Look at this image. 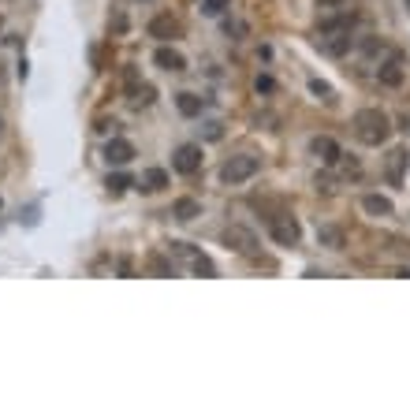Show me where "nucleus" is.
Wrapping results in <instances>:
<instances>
[{"label":"nucleus","instance_id":"obj_2","mask_svg":"<svg viewBox=\"0 0 410 410\" xmlns=\"http://www.w3.org/2000/svg\"><path fill=\"white\" fill-rule=\"evenodd\" d=\"M258 171H261V161H258V157L239 153V157H228V161L220 164V179H224V183H231V187H239V183L254 179Z\"/></svg>","mask_w":410,"mask_h":410},{"label":"nucleus","instance_id":"obj_12","mask_svg":"<svg viewBox=\"0 0 410 410\" xmlns=\"http://www.w3.org/2000/svg\"><path fill=\"white\" fill-rule=\"evenodd\" d=\"M153 64L161 71H187V56L176 52V49H168V45H161V49L153 52Z\"/></svg>","mask_w":410,"mask_h":410},{"label":"nucleus","instance_id":"obj_26","mask_svg":"<svg viewBox=\"0 0 410 410\" xmlns=\"http://www.w3.org/2000/svg\"><path fill=\"white\" fill-rule=\"evenodd\" d=\"M343 161V157H339ZM343 171H347V176H358V161H343Z\"/></svg>","mask_w":410,"mask_h":410},{"label":"nucleus","instance_id":"obj_27","mask_svg":"<svg viewBox=\"0 0 410 410\" xmlns=\"http://www.w3.org/2000/svg\"><path fill=\"white\" fill-rule=\"evenodd\" d=\"M403 4H406V11H410V0H403Z\"/></svg>","mask_w":410,"mask_h":410},{"label":"nucleus","instance_id":"obj_24","mask_svg":"<svg viewBox=\"0 0 410 410\" xmlns=\"http://www.w3.org/2000/svg\"><path fill=\"white\" fill-rule=\"evenodd\" d=\"M254 86H258V94H272V78H265V75H261Z\"/></svg>","mask_w":410,"mask_h":410},{"label":"nucleus","instance_id":"obj_17","mask_svg":"<svg viewBox=\"0 0 410 410\" xmlns=\"http://www.w3.org/2000/svg\"><path fill=\"white\" fill-rule=\"evenodd\" d=\"M171 217L176 220H194V217H202V202H198V198H179L176 205H171Z\"/></svg>","mask_w":410,"mask_h":410},{"label":"nucleus","instance_id":"obj_28","mask_svg":"<svg viewBox=\"0 0 410 410\" xmlns=\"http://www.w3.org/2000/svg\"><path fill=\"white\" fill-rule=\"evenodd\" d=\"M406 135H410V120H406Z\"/></svg>","mask_w":410,"mask_h":410},{"label":"nucleus","instance_id":"obj_8","mask_svg":"<svg viewBox=\"0 0 410 410\" xmlns=\"http://www.w3.org/2000/svg\"><path fill=\"white\" fill-rule=\"evenodd\" d=\"M310 153H313L321 164H339V157H343L339 142H336V138H328V135H317V138H310Z\"/></svg>","mask_w":410,"mask_h":410},{"label":"nucleus","instance_id":"obj_11","mask_svg":"<svg viewBox=\"0 0 410 410\" xmlns=\"http://www.w3.org/2000/svg\"><path fill=\"white\" fill-rule=\"evenodd\" d=\"M104 161L116 164V168L131 164V161H135V145H131L127 138H112L109 145H104Z\"/></svg>","mask_w":410,"mask_h":410},{"label":"nucleus","instance_id":"obj_10","mask_svg":"<svg viewBox=\"0 0 410 410\" xmlns=\"http://www.w3.org/2000/svg\"><path fill=\"white\" fill-rule=\"evenodd\" d=\"M354 23H358V16L354 11H332V16H325L321 26H317V34H343V30H354Z\"/></svg>","mask_w":410,"mask_h":410},{"label":"nucleus","instance_id":"obj_18","mask_svg":"<svg viewBox=\"0 0 410 410\" xmlns=\"http://www.w3.org/2000/svg\"><path fill=\"white\" fill-rule=\"evenodd\" d=\"M176 109H179L183 116H202L205 97H198V94H191V90H183V94H176Z\"/></svg>","mask_w":410,"mask_h":410},{"label":"nucleus","instance_id":"obj_9","mask_svg":"<svg viewBox=\"0 0 410 410\" xmlns=\"http://www.w3.org/2000/svg\"><path fill=\"white\" fill-rule=\"evenodd\" d=\"M145 30H150V37H157V42H171V37L183 34V23L176 16H157V19H150Z\"/></svg>","mask_w":410,"mask_h":410},{"label":"nucleus","instance_id":"obj_19","mask_svg":"<svg viewBox=\"0 0 410 410\" xmlns=\"http://www.w3.org/2000/svg\"><path fill=\"white\" fill-rule=\"evenodd\" d=\"M164 187H168V171L164 168H145L142 171V191L157 194V191H164Z\"/></svg>","mask_w":410,"mask_h":410},{"label":"nucleus","instance_id":"obj_6","mask_svg":"<svg viewBox=\"0 0 410 410\" xmlns=\"http://www.w3.org/2000/svg\"><path fill=\"white\" fill-rule=\"evenodd\" d=\"M171 254H179L198 276H217V265H213V261H209L205 254H198L191 243H171Z\"/></svg>","mask_w":410,"mask_h":410},{"label":"nucleus","instance_id":"obj_22","mask_svg":"<svg viewBox=\"0 0 410 410\" xmlns=\"http://www.w3.org/2000/svg\"><path fill=\"white\" fill-rule=\"evenodd\" d=\"M224 8H231V0H202V16H224Z\"/></svg>","mask_w":410,"mask_h":410},{"label":"nucleus","instance_id":"obj_3","mask_svg":"<svg viewBox=\"0 0 410 410\" xmlns=\"http://www.w3.org/2000/svg\"><path fill=\"white\" fill-rule=\"evenodd\" d=\"M269 235L280 246H299L302 228H299V220L291 217V213H276V217H269Z\"/></svg>","mask_w":410,"mask_h":410},{"label":"nucleus","instance_id":"obj_20","mask_svg":"<svg viewBox=\"0 0 410 410\" xmlns=\"http://www.w3.org/2000/svg\"><path fill=\"white\" fill-rule=\"evenodd\" d=\"M317 243L328 250H343V231L332 228V224H325V228H317Z\"/></svg>","mask_w":410,"mask_h":410},{"label":"nucleus","instance_id":"obj_1","mask_svg":"<svg viewBox=\"0 0 410 410\" xmlns=\"http://www.w3.org/2000/svg\"><path fill=\"white\" fill-rule=\"evenodd\" d=\"M351 127H354V138L362 145H385L388 135H392V120H388V112H380V109H358Z\"/></svg>","mask_w":410,"mask_h":410},{"label":"nucleus","instance_id":"obj_15","mask_svg":"<svg viewBox=\"0 0 410 410\" xmlns=\"http://www.w3.org/2000/svg\"><path fill=\"white\" fill-rule=\"evenodd\" d=\"M135 109H145V104H153L157 101V90L150 83H135V75H131V97H127Z\"/></svg>","mask_w":410,"mask_h":410},{"label":"nucleus","instance_id":"obj_21","mask_svg":"<svg viewBox=\"0 0 410 410\" xmlns=\"http://www.w3.org/2000/svg\"><path fill=\"white\" fill-rule=\"evenodd\" d=\"M131 183H135V179H131L127 171H116V176H109V183H104V187H109V194H123Z\"/></svg>","mask_w":410,"mask_h":410},{"label":"nucleus","instance_id":"obj_4","mask_svg":"<svg viewBox=\"0 0 410 410\" xmlns=\"http://www.w3.org/2000/svg\"><path fill=\"white\" fill-rule=\"evenodd\" d=\"M224 243H228V250H235V254H243V258H258V239H254L250 228H243V224L224 228Z\"/></svg>","mask_w":410,"mask_h":410},{"label":"nucleus","instance_id":"obj_16","mask_svg":"<svg viewBox=\"0 0 410 410\" xmlns=\"http://www.w3.org/2000/svg\"><path fill=\"white\" fill-rule=\"evenodd\" d=\"M362 209H366L369 217H392V213H395V205L388 202L385 194H366V198H362Z\"/></svg>","mask_w":410,"mask_h":410},{"label":"nucleus","instance_id":"obj_7","mask_svg":"<svg viewBox=\"0 0 410 410\" xmlns=\"http://www.w3.org/2000/svg\"><path fill=\"white\" fill-rule=\"evenodd\" d=\"M171 168L179 171V176H194L198 168H202V145H179L176 153H171Z\"/></svg>","mask_w":410,"mask_h":410},{"label":"nucleus","instance_id":"obj_13","mask_svg":"<svg viewBox=\"0 0 410 410\" xmlns=\"http://www.w3.org/2000/svg\"><path fill=\"white\" fill-rule=\"evenodd\" d=\"M406 161H410L406 150H392V153L385 157V176H388L392 187H399V183H403V168H406Z\"/></svg>","mask_w":410,"mask_h":410},{"label":"nucleus","instance_id":"obj_25","mask_svg":"<svg viewBox=\"0 0 410 410\" xmlns=\"http://www.w3.org/2000/svg\"><path fill=\"white\" fill-rule=\"evenodd\" d=\"M339 4H347V0H317V8H325V11H336Z\"/></svg>","mask_w":410,"mask_h":410},{"label":"nucleus","instance_id":"obj_23","mask_svg":"<svg viewBox=\"0 0 410 410\" xmlns=\"http://www.w3.org/2000/svg\"><path fill=\"white\" fill-rule=\"evenodd\" d=\"M310 90H313V94H321L328 104H332L336 97H332V86H325V83H317V78H313V83H310Z\"/></svg>","mask_w":410,"mask_h":410},{"label":"nucleus","instance_id":"obj_29","mask_svg":"<svg viewBox=\"0 0 410 410\" xmlns=\"http://www.w3.org/2000/svg\"><path fill=\"white\" fill-rule=\"evenodd\" d=\"M0 26H4V19H0Z\"/></svg>","mask_w":410,"mask_h":410},{"label":"nucleus","instance_id":"obj_5","mask_svg":"<svg viewBox=\"0 0 410 410\" xmlns=\"http://www.w3.org/2000/svg\"><path fill=\"white\" fill-rule=\"evenodd\" d=\"M377 78H380V86H403V78H406V71H403V52L399 49H392L388 52V60L377 68Z\"/></svg>","mask_w":410,"mask_h":410},{"label":"nucleus","instance_id":"obj_14","mask_svg":"<svg viewBox=\"0 0 410 410\" xmlns=\"http://www.w3.org/2000/svg\"><path fill=\"white\" fill-rule=\"evenodd\" d=\"M321 45L328 56H343V52H347L351 45H354V37H351V30H343V34H321Z\"/></svg>","mask_w":410,"mask_h":410}]
</instances>
